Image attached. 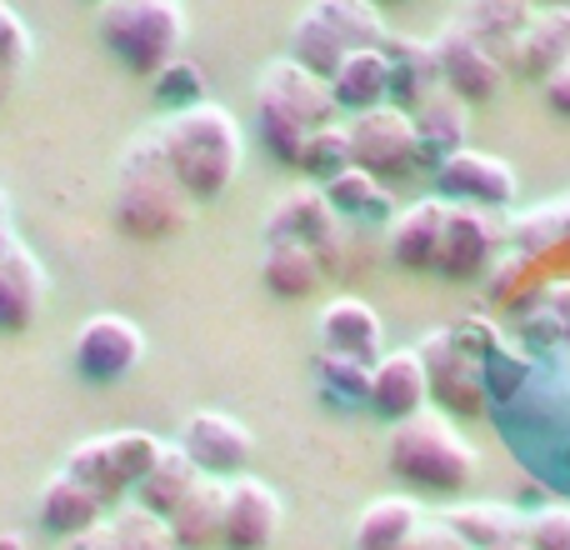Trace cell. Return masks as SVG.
Returning a JSON list of instances; mask_svg holds the SVG:
<instances>
[{"label": "cell", "mask_w": 570, "mask_h": 550, "mask_svg": "<svg viewBox=\"0 0 570 550\" xmlns=\"http://www.w3.org/2000/svg\"><path fill=\"white\" fill-rule=\"evenodd\" d=\"M385 60H391V100L395 106H421L435 86H441V60H435V40L421 36H391L385 40Z\"/></svg>", "instance_id": "obj_25"}, {"label": "cell", "mask_w": 570, "mask_h": 550, "mask_svg": "<svg viewBox=\"0 0 570 550\" xmlns=\"http://www.w3.org/2000/svg\"><path fill=\"white\" fill-rule=\"evenodd\" d=\"M100 46L130 70L156 80L186 46V6L180 0H100Z\"/></svg>", "instance_id": "obj_4"}, {"label": "cell", "mask_w": 570, "mask_h": 550, "mask_svg": "<svg viewBox=\"0 0 570 550\" xmlns=\"http://www.w3.org/2000/svg\"><path fill=\"white\" fill-rule=\"evenodd\" d=\"M110 536H116V550H180L166 515L146 511L140 501L116 505V515H110Z\"/></svg>", "instance_id": "obj_34"}, {"label": "cell", "mask_w": 570, "mask_h": 550, "mask_svg": "<svg viewBox=\"0 0 570 550\" xmlns=\"http://www.w3.org/2000/svg\"><path fill=\"white\" fill-rule=\"evenodd\" d=\"M271 240H301V246L321 251L325 271L341 266V216L331 210L325 190L315 186H301L291 196H281V206L266 216V246Z\"/></svg>", "instance_id": "obj_14"}, {"label": "cell", "mask_w": 570, "mask_h": 550, "mask_svg": "<svg viewBox=\"0 0 570 550\" xmlns=\"http://www.w3.org/2000/svg\"><path fill=\"white\" fill-rule=\"evenodd\" d=\"M465 110L471 106H465L451 86H435L421 106H411L415 136H421V166L435 170L445 156H455V150L465 146V136H471V116H465Z\"/></svg>", "instance_id": "obj_21"}, {"label": "cell", "mask_w": 570, "mask_h": 550, "mask_svg": "<svg viewBox=\"0 0 570 550\" xmlns=\"http://www.w3.org/2000/svg\"><path fill=\"white\" fill-rule=\"evenodd\" d=\"M425 526V511L411 501V495H381L361 511L355 521V550H411L415 531Z\"/></svg>", "instance_id": "obj_27"}, {"label": "cell", "mask_w": 570, "mask_h": 550, "mask_svg": "<svg viewBox=\"0 0 570 550\" xmlns=\"http://www.w3.org/2000/svg\"><path fill=\"white\" fill-rule=\"evenodd\" d=\"M546 315L556 321V331L570 335V285H556V291L546 295Z\"/></svg>", "instance_id": "obj_43"}, {"label": "cell", "mask_w": 570, "mask_h": 550, "mask_svg": "<svg viewBox=\"0 0 570 550\" xmlns=\"http://www.w3.org/2000/svg\"><path fill=\"white\" fill-rule=\"evenodd\" d=\"M285 56L301 60L305 70H315V76L331 80L335 70H341V60L351 56V50H345V40L335 36V30L325 26V20L315 16L311 6H305L301 16H295V26H291V50H285Z\"/></svg>", "instance_id": "obj_32"}, {"label": "cell", "mask_w": 570, "mask_h": 550, "mask_svg": "<svg viewBox=\"0 0 570 550\" xmlns=\"http://www.w3.org/2000/svg\"><path fill=\"white\" fill-rule=\"evenodd\" d=\"M495 251H501V226L491 220V210L455 206L451 200V220H445L435 275H445V281H475V275H485V266L495 261Z\"/></svg>", "instance_id": "obj_17"}, {"label": "cell", "mask_w": 570, "mask_h": 550, "mask_svg": "<svg viewBox=\"0 0 570 550\" xmlns=\"http://www.w3.org/2000/svg\"><path fill=\"white\" fill-rule=\"evenodd\" d=\"M281 521H285V505L261 475L226 481V531H220L226 550H271L281 536Z\"/></svg>", "instance_id": "obj_15"}, {"label": "cell", "mask_w": 570, "mask_h": 550, "mask_svg": "<svg viewBox=\"0 0 570 550\" xmlns=\"http://www.w3.org/2000/svg\"><path fill=\"white\" fill-rule=\"evenodd\" d=\"M425 375H431V401L445 415H481L485 411V355L471 351L461 331H431L421 345Z\"/></svg>", "instance_id": "obj_7"}, {"label": "cell", "mask_w": 570, "mask_h": 550, "mask_svg": "<svg viewBox=\"0 0 570 550\" xmlns=\"http://www.w3.org/2000/svg\"><path fill=\"white\" fill-rule=\"evenodd\" d=\"M541 90H546V106L556 110V116H566L570 120V60L561 70H556V76H546L541 80Z\"/></svg>", "instance_id": "obj_42"}, {"label": "cell", "mask_w": 570, "mask_h": 550, "mask_svg": "<svg viewBox=\"0 0 570 550\" xmlns=\"http://www.w3.org/2000/svg\"><path fill=\"white\" fill-rule=\"evenodd\" d=\"M331 96L341 106V116H361L371 106L391 100V60L385 50H355L341 60V70L331 76Z\"/></svg>", "instance_id": "obj_26"}, {"label": "cell", "mask_w": 570, "mask_h": 550, "mask_svg": "<svg viewBox=\"0 0 570 550\" xmlns=\"http://www.w3.org/2000/svg\"><path fill=\"white\" fill-rule=\"evenodd\" d=\"M525 546L531 550H570V505H546L525 526Z\"/></svg>", "instance_id": "obj_39"}, {"label": "cell", "mask_w": 570, "mask_h": 550, "mask_svg": "<svg viewBox=\"0 0 570 550\" xmlns=\"http://www.w3.org/2000/svg\"><path fill=\"white\" fill-rule=\"evenodd\" d=\"M50 295V275L40 256L16 236V226H0V335H20L40 321Z\"/></svg>", "instance_id": "obj_11"}, {"label": "cell", "mask_w": 570, "mask_h": 550, "mask_svg": "<svg viewBox=\"0 0 570 550\" xmlns=\"http://www.w3.org/2000/svg\"><path fill=\"white\" fill-rule=\"evenodd\" d=\"M385 461L405 485L425 495H455L475 481V445L455 431V421L445 411H415L411 421L391 425V445Z\"/></svg>", "instance_id": "obj_3"}, {"label": "cell", "mask_w": 570, "mask_h": 550, "mask_svg": "<svg viewBox=\"0 0 570 550\" xmlns=\"http://www.w3.org/2000/svg\"><path fill=\"white\" fill-rule=\"evenodd\" d=\"M26 60H30V26L6 6V0H0V66L20 70Z\"/></svg>", "instance_id": "obj_40"}, {"label": "cell", "mask_w": 570, "mask_h": 550, "mask_svg": "<svg viewBox=\"0 0 570 550\" xmlns=\"http://www.w3.org/2000/svg\"><path fill=\"white\" fill-rule=\"evenodd\" d=\"M365 405L391 425L411 421L415 411L431 405V375H425V361H421L415 345H405V351H385L381 361L371 365V395H365Z\"/></svg>", "instance_id": "obj_16"}, {"label": "cell", "mask_w": 570, "mask_h": 550, "mask_svg": "<svg viewBox=\"0 0 570 550\" xmlns=\"http://www.w3.org/2000/svg\"><path fill=\"white\" fill-rule=\"evenodd\" d=\"M156 100H160V110H186V106H196V100H206V76H200V66L170 60L156 76Z\"/></svg>", "instance_id": "obj_37"}, {"label": "cell", "mask_w": 570, "mask_h": 550, "mask_svg": "<svg viewBox=\"0 0 570 550\" xmlns=\"http://www.w3.org/2000/svg\"><path fill=\"white\" fill-rule=\"evenodd\" d=\"M570 236V196L556 200V206H541V210H525V216L511 220V240L525 251L535 246H551V240Z\"/></svg>", "instance_id": "obj_36"}, {"label": "cell", "mask_w": 570, "mask_h": 550, "mask_svg": "<svg viewBox=\"0 0 570 550\" xmlns=\"http://www.w3.org/2000/svg\"><path fill=\"white\" fill-rule=\"evenodd\" d=\"M176 445L196 461L200 475H216V481H236L246 475L250 455H256V435L246 431V421L226 411H196L180 421Z\"/></svg>", "instance_id": "obj_10"}, {"label": "cell", "mask_w": 570, "mask_h": 550, "mask_svg": "<svg viewBox=\"0 0 570 550\" xmlns=\"http://www.w3.org/2000/svg\"><path fill=\"white\" fill-rule=\"evenodd\" d=\"M106 511L110 505L100 501L86 481H76L70 471L50 475L46 491H40V526H46L50 536H60V541H76V536L106 526Z\"/></svg>", "instance_id": "obj_22"}, {"label": "cell", "mask_w": 570, "mask_h": 550, "mask_svg": "<svg viewBox=\"0 0 570 550\" xmlns=\"http://www.w3.org/2000/svg\"><path fill=\"white\" fill-rule=\"evenodd\" d=\"M166 521H170V531H176L180 550H216L220 531H226V481L200 475L186 491V501H180Z\"/></svg>", "instance_id": "obj_23"}, {"label": "cell", "mask_w": 570, "mask_h": 550, "mask_svg": "<svg viewBox=\"0 0 570 550\" xmlns=\"http://www.w3.org/2000/svg\"><path fill=\"white\" fill-rule=\"evenodd\" d=\"M160 150H166L176 180L196 206L220 200L236 186L240 166H246V130L220 100H196L186 110H170L156 126Z\"/></svg>", "instance_id": "obj_1"}, {"label": "cell", "mask_w": 570, "mask_h": 550, "mask_svg": "<svg viewBox=\"0 0 570 550\" xmlns=\"http://www.w3.org/2000/svg\"><path fill=\"white\" fill-rule=\"evenodd\" d=\"M311 10L345 40V50H351V56H355V50H381L385 40H391L385 16H381V6H375V0H311Z\"/></svg>", "instance_id": "obj_31"}, {"label": "cell", "mask_w": 570, "mask_h": 550, "mask_svg": "<svg viewBox=\"0 0 570 550\" xmlns=\"http://www.w3.org/2000/svg\"><path fill=\"white\" fill-rule=\"evenodd\" d=\"M321 351L325 355H345V361L375 365L385 355V325L375 315V305L355 301V295H335L321 311Z\"/></svg>", "instance_id": "obj_18"}, {"label": "cell", "mask_w": 570, "mask_h": 550, "mask_svg": "<svg viewBox=\"0 0 570 550\" xmlns=\"http://www.w3.org/2000/svg\"><path fill=\"white\" fill-rule=\"evenodd\" d=\"M321 190H325V200H331V210L341 220H375V216H385V210H391L385 180H375L371 170H361V166L341 170V176L325 180Z\"/></svg>", "instance_id": "obj_33"}, {"label": "cell", "mask_w": 570, "mask_h": 550, "mask_svg": "<svg viewBox=\"0 0 570 550\" xmlns=\"http://www.w3.org/2000/svg\"><path fill=\"white\" fill-rule=\"evenodd\" d=\"M96 6H100V0H96Z\"/></svg>", "instance_id": "obj_51"}, {"label": "cell", "mask_w": 570, "mask_h": 550, "mask_svg": "<svg viewBox=\"0 0 570 550\" xmlns=\"http://www.w3.org/2000/svg\"><path fill=\"white\" fill-rule=\"evenodd\" d=\"M535 6H566L570 10V0H535Z\"/></svg>", "instance_id": "obj_49"}, {"label": "cell", "mask_w": 570, "mask_h": 550, "mask_svg": "<svg viewBox=\"0 0 570 550\" xmlns=\"http://www.w3.org/2000/svg\"><path fill=\"white\" fill-rule=\"evenodd\" d=\"M375 6H391V0H375Z\"/></svg>", "instance_id": "obj_50"}, {"label": "cell", "mask_w": 570, "mask_h": 550, "mask_svg": "<svg viewBox=\"0 0 570 550\" xmlns=\"http://www.w3.org/2000/svg\"><path fill=\"white\" fill-rule=\"evenodd\" d=\"M351 156L361 170H371L375 180H401L411 170H421V136H415V120L405 106L385 100L371 106L361 116H351Z\"/></svg>", "instance_id": "obj_6"}, {"label": "cell", "mask_w": 570, "mask_h": 550, "mask_svg": "<svg viewBox=\"0 0 570 550\" xmlns=\"http://www.w3.org/2000/svg\"><path fill=\"white\" fill-rule=\"evenodd\" d=\"M435 190L455 206H481V210H501L515 200V170L505 166L491 150L461 146L455 156H445L435 166Z\"/></svg>", "instance_id": "obj_13"}, {"label": "cell", "mask_w": 570, "mask_h": 550, "mask_svg": "<svg viewBox=\"0 0 570 550\" xmlns=\"http://www.w3.org/2000/svg\"><path fill=\"white\" fill-rule=\"evenodd\" d=\"M0 550H26V541L20 536H0Z\"/></svg>", "instance_id": "obj_47"}, {"label": "cell", "mask_w": 570, "mask_h": 550, "mask_svg": "<svg viewBox=\"0 0 570 550\" xmlns=\"http://www.w3.org/2000/svg\"><path fill=\"white\" fill-rule=\"evenodd\" d=\"M156 455H160V441L150 431H106L80 441L60 471L86 481L106 505H126V495H136V485L146 481Z\"/></svg>", "instance_id": "obj_5"}, {"label": "cell", "mask_w": 570, "mask_h": 550, "mask_svg": "<svg viewBox=\"0 0 570 550\" xmlns=\"http://www.w3.org/2000/svg\"><path fill=\"white\" fill-rule=\"evenodd\" d=\"M445 526H455L475 550H491L505 541H525L531 515H521L515 505H501V501H461L445 511Z\"/></svg>", "instance_id": "obj_29"}, {"label": "cell", "mask_w": 570, "mask_h": 550, "mask_svg": "<svg viewBox=\"0 0 570 550\" xmlns=\"http://www.w3.org/2000/svg\"><path fill=\"white\" fill-rule=\"evenodd\" d=\"M411 550H475L471 541H465L455 526H445V521H425L421 531H415V541Z\"/></svg>", "instance_id": "obj_41"}, {"label": "cell", "mask_w": 570, "mask_h": 550, "mask_svg": "<svg viewBox=\"0 0 570 550\" xmlns=\"http://www.w3.org/2000/svg\"><path fill=\"white\" fill-rule=\"evenodd\" d=\"M431 40H435V60H441V86H451L465 106H485V100L501 96V80H505L501 56H491L455 16Z\"/></svg>", "instance_id": "obj_12"}, {"label": "cell", "mask_w": 570, "mask_h": 550, "mask_svg": "<svg viewBox=\"0 0 570 550\" xmlns=\"http://www.w3.org/2000/svg\"><path fill=\"white\" fill-rule=\"evenodd\" d=\"M256 116H281L301 130H321L341 116L331 96V80L305 70L301 60L281 56L261 70V86H256Z\"/></svg>", "instance_id": "obj_8"}, {"label": "cell", "mask_w": 570, "mask_h": 550, "mask_svg": "<svg viewBox=\"0 0 570 550\" xmlns=\"http://www.w3.org/2000/svg\"><path fill=\"white\" fill-rule=\"evenodd\" d=\"M570 60V10L566 6H535L525 36L515 40V50L505 56V70L525 80H546L556 76Z\"/></svg>", "instance_id": "obj_20"}, {"label": "cell", "mask_w": 570, "mask_h": 550, "mask_svg": "<svg viewBox=\"0 0 570 550\" xmlns=\"http://www.w3.org/2000/svg\"><path fill=\"white\" fill-rule=\"evenodd\" d=\"M66 550H116V536H110V521L96 526V531L76 536V541H66Z\"/></svg>", "instance_id": "obj_44"}, {"label": "cell", "mask_w": 570, "mask_h": 550, "mask_svg": "<svg viewBox=\"0 0 570 550\" xmlns=\"http://www.w3.org/2000/svg\"><path fill=\"white\" fill-rule=\"evenodd\" d=\"M16 76H20V70H6V66H0V106H6V96L16 90Z\"/></svg>", "instance_id": "obj_45"}, {"label": "cell", "mask_w": 570, "mask_h": 550, "mask_svg": "<svg viewBox=\"0 0 570 550\" xmlns=\"http://www.w3.org/2000/svg\"><path fill=\"white\" fill-rule=\"evenodd\" d=\"M325 281V261L321 251L301 246V240H271L261 256V285L281 301H305L315 295V285Z\"/></svg>", "instance_id": "obj_28"}, {"label": "cell", "mask_w": 570, "mask_h": 550, "mask_svg": "<svg viewBox=\"0 0 570 550\" xmlns=\"http://www.w3.org/2000/svg\"><path fill=\"white\" fill-rule=\"evenodd\" d=\"M355 166V156H351V130L341 126V120H331V126H321V130H311V140H305V150H301V170L311 180H335L341 170H351Z\"/></svg>", "instance_id": "obj_35"}, {"label": "cell", "mask_w": 570, "mask_h": 550, "mask_svg": "<svg viewBox=\"0 0 570 550\" xmlns=\"http://www.w3.org/2000/svg\"><path fill=\"white\" fill-rule=\"evenodd\" d=\"M0 226H10V196H6V186H0Z\"/></svg>", "instance_id": "obj_46"}, {"label": "cell", "mask_w": 570, "mask_h": 550, "mask_svg": "<svg viewBox=\"0 0 570 550\" xmlns=\"http://www.w3.org/2000/svg\"><path fill=\"white\" fill-rule=\"evenodd\" d=\"M196 481H200L196 461H190L180 445H160L156 465H150L146 481L136 485V501L146 505V511H156V515H170L180 501H186V491H190Z\"/></svg>", "instance_id": "obj_30"}, {"label": "cell", "mask_w": 570, "mask_h": 550, "mask_svg": "<svg viewBox=\"0 0 570 550\" xmlns=\"http://www.w3.org/2000/svg\"><path fill=\"white\" fill-rule=\"evenodd\" d=\"M491 550H531L525 541H505V546H491Z\"/></svg>", "instance_id": "obj_48"}, {"label": "cell", "mask_w": 570, "mask_h": 550, "mask_svg": "<svg viewBox=\"0 0 570 550\" xmlns=\"http://www.w3.org/2000/svg\"><path fill=\"white\" fill-rule=\"evenodd\" d=\"M321 385H325L331 395H341V401L365 405V395H371V365L345 361V355H325V351H321Z\"/></svg>", "instance_id": "obj_38"}, {"label": "cell", "mask_w": 570, "mask_h": 550, "mask_svg": "<svg viewBox=\"0 0 570 550\" xmlns=\"http://www.w3.org/2000/svg\"><path fill=\"white\" fill-rule=\"evenodd\" d=\"M445 220H451V200L445 196H425V200H415V206H405L401 216L391 220V261L395 266L415 271V275H435Z\"/></svg>", "instance_id": "obj_19"}, {"label": "cell", "mask_w": 570, "mask_h": 550, "mask_svg": "<svg viewBox=\"0 0 570 550\" xmlns=\"http://www.w3.org/2000/svg\"><path fill=\"white\" fill-rule=\"evenodd\" d=\"M110 216H116L120 236L130 240H176L196 216V200L176 180L166 150H160L156 130L130 136V146L116 160V196H110Z\"/></svg>", "instance_id": "obj_2"}, {"label": "cell", "mask_w": 570, "mask_h": 550, "mask_svg": "<svg viewBox=\"0 0 570 550\" xmlns=\"http://www.w3.org/2000/svg\"><path fill=\"white\" fill-rule=\"evenodd\" d=\"M531 16H535V0H465V6L455 10V20H461L491 56H501V66L515 50V40L525 36ZM505 76H511V70H505Z\"/></svg>", "instance_id": "obj_24"}, {"label": "cell", "mask_w": 570, "mask_h": 550, "mask_svg": "<svg viewBox=\"0 0 570 550\" xmlns=\"http://www.w3.org/2000/svg\"><path fill=\"white\" fill-rule=\"evenodd\" d=\"M70 361H76L80 381L120 385L140 361H146V335H140V325L126 321V315H90V321L76 331Z\"/></svg>", "instance_id": "obj_9"}]
</instances>
